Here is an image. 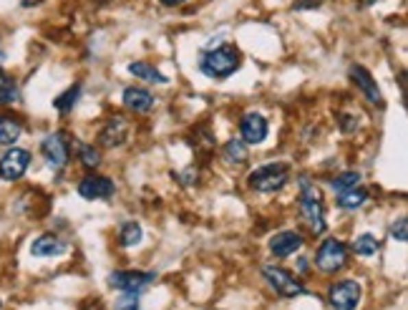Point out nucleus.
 I'll list each match as a JSON object with an SVG mask.
<instances>
[{"mask_svg": "<svg viewBox=\"0 0 408 310\" xmlns=\"http://www.w3.org/2000/svg\"><path fill=\"white\" fill-rule=\"evenodd\" d=\"M378 250H381V240H378L376 235H361V237H355L353 242V252L361 257L376 255Z\"/></svg>", "mask_w": 408, "mask_h": 310, "instance_id": "obj_22", "label": "nucleus"}, {"mask_svg": "<svg viewBox=\"0 0 408 310\" xmlns=\"http://www.w3.org/2000/svg\"><path fill=\"white\" fill-rule=\"evenodd\" d=\"M40 0H21V5H23V8H33V5H38Z\"/></svg>", "mask_w": 408, "mask_h": 310, "instance_id": "obj_31", "label": "nucleus"}, {"mask_svg": "<svg viewBox=\"0 0 408 310\" xmlns=\"http://www.w3.org/2000/svg\"><path fill=\"white\" fill-rule=\"evenodd\" d=\"M23 134L21 121L13 117H0V147H13Z\"/></svg>", "mask_w": 408, "mask_h": 310, "instance_id": "obj_18", "label": "nucleus"}, {"mask_svg": "<svg viewBox=\"0 0 408 310\" xmlns=\"http://www.w3.org/2000/svg\"><path fill=\"white\" fill-rule=\"evenodd\" d=\"M159 3H162V5H182V3H184V0H159Z\"/></svg>", "mask_w": 408, "mask_h": 310, "instance_id": "obj_32", "label": "nucleus"}, {"mask_svg": "<svg viewBox=\"0 0 408 310\" xmlns=\"http://www.w3.org/2000/svg\"><path fill=\"white\" fill-rule=\"evenodd\" d=\"M10 84H13V81H10V76H5V73H3V69H0V91H3L5 86H10Z\"/></svg>", "mask_w": 408, "mask_h": 310, "instance_id": "obj_30", "label": "nucleus"}, {"mask_svg": "<svg viewBox=\"0 0 408 310\" xmlns=\"http://www.w3.org/2000/svg\"><path fill=\"white\" fill-rule=\"evenodd\" d=\"M40 154L46 159V164L51 169H63L71 159V141L63 132H53L43 136L40 141Z\"/></svg>", "mask_w": 408, "mask_h": 310, "instance_id": "obj_6", "label": "nucleus"}, {"mask_svg": "<svg viewBox=\"0 0 408 310\" xmlns=\"http://www.w3.org/2000/svg\"><path fill=\"white\" fill-rule=\"evenodd\" d=\"M365 3H368V5H370V3H376V0H365Z\"/></svg>", "mask_w": 408, "mask_h": 310, "instance_id": "obj_34", "label": "nucleus"}, {"mask_svg": "<svg viewBox=\"0 0 408 310\" xmlns=\"http://www.w3.org/2000/svg\"><path fill=\"white\" fill-rule=\"evenodd\" d=\"M262 278L267 280V285L272 287L280 298H300V295L308 293L305 285L295 278L293 272L283 270L278 265H265V267H262Z\"/></svg>", "mask_w": 408, "mask_h": 310, "instance_id": "obj_5", "label": "nucleus"}, {"mask_svg": "<svg viewBox=\"0 0 408 310\" xmlns=\"http://www.w3.org/2000/svg\"><path fill=\"white\" fill-rule=\"evenodd\" d=\"M391 237H396L398 242L408 240V222H406V217H398L396 222H393V225H391Z\"/></svg>", "mask_w": 408, "mask_h": 310, "instance_id": "obj_27", "label": "nucleus"}, {"mask_svg": "<svg viewBox=\"0 0 408 310\" xmlns=\"http://www.w3.org/2000/svg\"><path fill=\"white\" fill-rule=\"evenodd\" d=\"M69 250V245L61 240V237H56V235H40L36 237L31 245V255L33 257H58L63 255Z\"/></svg>", "mask_w": 408, "mask_h": 310, "instance_id": "obj_16", "label": "nucleus"}, {"mask_svg": "<svg viewBox=\"0 0 408 310\" xmlns=\"http://www.w3.org/2000/svg\"><path fill=\"white\" fill-rule=\"evenodd\" d=\"M242 63V56L235 46H219L212 48L207 53H202L200 58V71L207 78H215V81H224L230 78L235 71L239 69Z\"/></svg>", "mask_w": 408, "mask_h": 310, "instance_id": "obj_1", "label": "nucleus"}, {"mask_svg": "<svg viewBox=\"0 0 408 310\" xmlns=\"http://www.w3.org/2000/svg\"><path fill=\"white\" fill-rule=\"evenodd\" d=\"M123 106L131 109L134 114H147L154 106V96L147 91V88H139V86H129L123 88Z\"/></svg>", "mask_w": 408, "mask_h": 310, "instance_id": "obj_15", "label": "nucleus"}, {"mask_svg": "<svg viewBox=\"0 0 408 310\" xmlns=\"http://www.w3.org/2000/svg\"><path fill=\"white\" fill-rule=\"evenodd\" d=\"M365 202H368V192H365L361 184L355 187V189H348V192L338 194L340 210H361Z\"/></svg>", "mask_w": 408, "mask_h": 310, "instance_id": "obj_19", "label": "nucleus"}, {"mask_svg": "<svg viewBox=\"0 0 408 310\" xmlns=\"http://www.w3.org/2000/svg\"><path fill=\"white\" fill-rule=\"evenodd\" d=\"M114 310H141L139 295H136V293H123L121 298L114 302Z\"/></svg>", "mask_w": 408, "mask_h": 310, "instance_id": "obj_26", "label": "nucleus"}, {"mask_svg": "<svg viewBox=\"0 0 408 310\" xmlns=\"http://www.w3.org/2000/svg\"><path fill=\"white\" fill-rule=\"evenodd\" d=\"M31 167V152L28 149L10 147L5 154L0 156V179L3 182H18Z\"/></svg>", "mask_w": 408, "mask_h": 310, "instance_id": "obj_9", "label": "nucleus"}, {"mask_svg": "<svg viewBox=\"0 0 408 310\" xmlns=\"http://www.w3.org/2000/svg\"><path fill=\"white\" fill-rule=\"evenodd\" d=\"M119 242H121L123 248H134V245H139L141 242L139 222H123L121 232H119Z\"/></svg>", "mask_w": 408, "mask_h": 310, "instance_id": "obj_24", "label": "nucleus"}, {"mask_svg": "<svg viewBox=\"0 0 408 310\" xmlns=\"http://www.w3.org/2000/svg\"><path fill=\"white\" fill-rule=\"evenodd\" d=\"M267 119L262 114H245L242 121H239V134H242V141L245 144H262L267 139Z\"/></svg>", "mask_w": 408, "mask_h": 310, "instance_id": "obj_11", "label": "nucleus"}, {"mask_svg": "<svg viewBox=\"0 0 408 310\" xmlns=\"http://www.w3.org/2000/svg\"><path fill=\"white\" fill-rule=\"evenodd\" d=\"M358 184H361V174L358 171H343V174L331 179V189L338 194L348 192V189H355Z\"/></svg>", "mask_w": 408, "mask_h": 310, "instance_id": "obj_23", "label": "nucleus"}, {"mask_svg": "<svg viewBox=\"0 0 408 310\" xmlns=\"http://www.w3.org/2000/svg\"><path fill=\"white\" fill-rule=\"evenodd\" d=\"M287 182H290V167L283 162L262 164V167H257L254 171H250V177H247V184L252 187L254 192H262V194L278 192Z\"/></svg>", "mask_w": 408, "mask_h": 310, "instance_id": "obj_2", "label": "nucleus"}, {"mask_svg": "<svg viewBox=\"0 0 408 310\" xmlns=\"http://www.w3.org/2000/svg\"><path fill=\"white\" fill-rule=\"evenodd\" d=\"M126 136H129V121L121 117H114L108 119L106 126L101 129L99 134V144L101 147H121L123 141H126Z\"/></svg>", "mask_w": 408, "mask_h": 310, "instance_id": "obj_13", "label": "nucleus"}, {"mask_svg": "<svg viewBox=\"0 0 408 310\" xmlns=\"http://www.w3.org/2000/svg\"><path fill=\"white\" fill-rule=\"evenodd\" d=\"M350 78H353L355 86L365 93V99H368L373 106H383V96H381V91H378V86H376V81H373V76H370L368 69H363V66H350Z\"/></svg>", "mask_w": 408, "mask_h": 310, "instance_id": "obj_14", "label": "nucleus"}, {"mask_svg": "<svg viewBox=\"0 0 408 310\" xmlns=\"http://www.w3.org/2000/svg\"><path fill=\"white\" fill-rule=\"evenodd\" d=\"M156 280L154 272H139V270H116L108 275V285L121 293H136L147 290L152 283Z\"/></svg>", "mask_w": 408, "mask_h": 310, "instance_id": "obj_7", "label": "nucleus"}, {"mask_svg": "<svg viewBox=\"0 0 408 310\" xmlns=\"http://www.w3.org/2000/svg\"><path fill=\"white\" fill-rule=\"evenodd\" d=\"M3 58H5V56H3V51H0V63H3Z\"/></svg>", "mask_w": 408, "mask_h": 310, "instance_id": "obj_33", "label": "nucleus"}, {"mask_svg": "<svg viewBox=\"0 0 408 310\" xmlns=\"http://www.w3.org/2000/svg\"><path fill=\"white\" fill-rule=\"evenodd\" d=\"M317 5H320L317 0H305V3H295V8H298V10H300V8H317Z\"/></svg>", "mask_w": 408, "mask_h": 310, "instance_id": "obj_29", "label": "nucleus"}, {"mask_svg": "<svg viewBox=\"0 0 408 310\" xmlns=\"http://www.w3.org/2000/svg\"><path fill=\"white\" fill-rule=\"evenodd\" d=\"M305 245L300 232H295V230H285V232H278L269 237V252L275 257H290L295 255L298 250Z\"/></svg>", "mask_w": 408, "mask_h": 310, "instance_id": "obj_12", "label": "nucleus"}, {"mask_svg": "<svg viewBox=\"0 0 408 310\" xmlns=\"http://www.w3.org/2000/svg\"><path fill=\"white\" fill-rule=\"evenodd\" d=\"M300 210L302 217L308 219L310 230L315 235L325 232V207H323V197L317 192V187L310 182L308 177H300Z\"/></svg>", "mask_w": 408, "mask_h": 310, "instance_id": "obj_3", "label": "nucleus"}, {"mask_svg": "<svg viewBox=\"0 0 408 310\" xmlns=\"http://www.w3.org/2000/svg\"><path fill=\"white\" fill-rule=\"evenodd\" d=\"M348 263V248L343 240H335V237H328L325 242H320V248L315 252V267L325 275H333V272L343 270Z\"/></svg>", "mask_w": 408, "mask_h": 310, "instance_id": "obj_4", "label": "nucleus"}, {"mask_svg": "<svg viewBox=\"0 0 408 310\" xmlns=\"http://www.w3.org/2000/svg\"><path fill=\"white\" fill-rule=\"evenodd\" d=\"M222 156H224V162H230V164H245L247 162V147H245V141L230 139L227 144H224Z\"/></svg>", "mask_w": 408, "mask_h": 310, "instance_id": "obj_21", "label": "nucleus"}, {"mask_svg": "<svg viewBox=\"0 0 408 310\" xmlns=\"http://www.w3.org/2000/svg\"><path fill=\"white\" fill-rule=\"evenodd\" d=\"M78 96H81V84H73V86H69L66 91L61 93V96H56L53 99V106L61 114H69L73 106H76V101H78Z\"/></svg>", "mask_w": 408, "mask_h": 310, "instance_id": "obj_20", "label": "nucleus"}, {"mask_svg": "<svg viewBox=\"0 0 408 310\" xmlns=\"http://www.w3.org/2000/svg\"><path fill=\"white\" fill-rule=\"evenodd\" d=\"M129 73H131V76L141 78V81H149V84H169V78L164 76L162 71L154 69V66H152V63H147V61L129 63Z\"/></svg>", "mask_w": 408, "mask_h": 310, "instance_id": "obj_17", "label": "nucleus"}, {"mask_svg": "<svg viewBox=\"0 0 408 310\" xmlns=\"http://www.w3.org/2000/svg\"><path fill=\"white\" fill-rule=\"evenodd\" d=\"M18 99H21V93H18V86H16V84L5 86V88L0 91V106H8V104H16Z\"/></svg>", "mask_w": 408, "mask_h": 310, "instance_id": "obj_28", "label": "nucleus"}, {"mask_svg": "<svg viewBox=\"0 0 408 310\" xmlns=\"http://www.w3.org/2000/svg\"><path fill=\"white\" fill-rule=\"evenodd\" d=\"M215 310H217V308H215Z\"/></svg>", "mask_w": 408, "mask_h": 310, "instance_id": "obj_35", "label": "nucleus"}, {"mask_svg": "<svg viewBox=\"0 0 408 310\" xmlns=\"http://www.w3.org/2000/svg\"><path fill=\"white\" fill-rule=\"evenodd\" d=\"M116 192L114 182L108 177H101V174H88L78 182V194L84 200H111Z\"/></svg>", "mask_w": 408, "mask_h": 310, "instance_id": "obj_10", "label": "nucleus"}, {"mask_svg": "<svg viewBox=\"0 0 408 310\" xmlns=\"http://www.w3.org/2000/svg\"><path fill=\"white\" fill-rule=\"evenodd\" d=\"M78 156H81V164L86 169H96L101 164V152L91 144H78Z\"/></svg>", "mask_w": 408, "mask_h": 310, "instance_id": "obj_25", "label": "nucleus"}, {"mask_svg": "<svg viewBox=\"0 0 408 310\" xmlns=\"http://www.w3.org/2000/svg\"><path fill=\"white\" fill-rule=\"evenodd\" d=\"M328 302L335 310H355L361 302V283L355 280H340L328 287Z\"/></svg>", "mask_w": 408, "mask_h": 310, "instance_id": "obj_8", "label": "nucleus"}]
</instances>
